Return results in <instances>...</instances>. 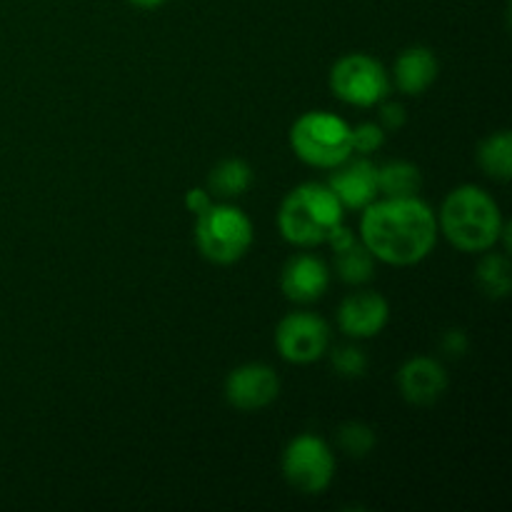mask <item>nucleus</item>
<instances>
[{"instance_id":"nucleus-1","label":"nucleus","mask_w":512,"mask_h":512,"mask_svg":"<svg viewBox=\"0 0 512 512\" xmlns=\"http://www.w3.org/2000/svg\"><path fill=\"white\" fill-rule=\"evenodd\" d=\"M438 235V218L418 195L373 200L360 218V243L378 263L395 268L418 265L428 258Z\"/></svg>"},{"instance_id":"nucleus-2","label":"nucleus","mask_w":512,"mask_h":512,"mask_svg":"<svg viewBox=\"0 0 512 512\" xmlns=\"http://www.w3.org/2000/svg\"><path fill=\"white\" fill-rule=\"evenodd\" d=\"M438 233L463 253H485L498 248L505 228L500 205L478 185H460L445 195L440 205Z\"/></svg>"},{"instance_id":"nucleus-3","label":"nucleus","mask_w":512,"mask_h":512,"mask_svg":"<svg viewBox=\"0 0 512 512\" xmlns=\"http://www.w3.org/2000/svg\"><path fill=\"white\" fill-rule=\"evenodd\" d=\"M345 208L325 183H303L290 190L278 210V230L295 248H318L343 225Z\"/></svg>"},{"instance_id":"nucleus-4","label":"nucleus","mask_w":512,"mask_h":512,"mask_svg":"<svg viewBox=\"0 0 512 512\" xmlns=\"http://www.w3.org/2000/svg\"><path fill=\"white\" fill-rule=\"evenodd\" d=\"M195 245L200 255L215 265H233L253 245V223L248 215L228 200L210 203L195 215Z\"/></svg>"},{"instance_id":"nucleus-5","label":"nucleus","mask_w":512,"mask_h":512,"mask_svg":"<svg viewBox=\"0 0 512 512\" xmlns=\"http://www.w3.org/2000/svg\"><path fill=\"white\" fill-rule=\"evenodd\" d=\"M290 148L310 168L333 170L353 155L350 125L333 113L310 110L290 128Z\"/></svg>"},{"instance_id":"nucleus-6","label":"nucleus","mask_w":512,"mask_h":512,"mask_svg":"<svg viewBox=\"0 0 512 512\" xmlns=\"http://www.w3.org/2000/svg\"><path fill=\"white\" fill-rule=\"evenodd\" d=\"M330 90L345 105L373 108L388 98L390 75L373 55L348 53L330 68Z\"/></svg>"},{"instance_id":"nucleus-7","label":"nucleus","mask_w":512,"mask_h":512,"mask_svg":"<svg viewBox=\"0 0 512 512\" xmlns=\"http://www.w3.org/2000/svg\"><path fill=\"white\" fill-rule=\"evenodd\" d=\"M285 483L300 495H320L335 478V455L323 438L303 433L288 443L283 453Z\"/></svg>"},{"instance_id":"nucleus-8","label":"nucleus","mask_w":512,"mask_h":512,"mask_svg":"<svg viewBox=\"0 0 512 512\" xmlns=\"http://www.w3.org/2000/svg\"><path fill=\"white\" fill-rule=\"evenodd\" d=\"M330 328L320 315L298 310L288 313L275 328V348L293 365H310L328 353Z\"/></svg>"},{"instance_id":"nucleus-9","label":"nucleus","mask_w":512,"mask_h":512,"mask_svg":"<svg viewBox=\"0 0 512 512\" xmlns=\"http://www.w3.org/2000/svg\"><path fill=\"white\" fill-rule=\"evenodd\" d=\"M280 393V378L270 365L245 363L230 370L225 378V400L240 413H258L275 403Z\"/></svg>"},{"instance_id":"nucleus-10","label":"nucleus","mask_w":512,"mask_h":512,"mask_svg":"<svg viewBox=\"0 0 512 512\" xmlns=\"http://www.w3.org/2000/svg\"><path fill=\"white\" fill-rule=\"evenodd\" d=\"M325 185L333 190V195L345 210H363L380 198L378 165L370 163L365 155H360V158L350 155L348 160L335 165Z\"/></svg>"},{"instance_id":"nucleus-11","label":"nucleus","mask_w":512,"mask_h":512,"mask_svg":"<svg viewBox=\"0 0 512 512\" xmlns=\"http://www.w3.org/2000/svg\"><path fill=\"white\" fill-rule=\"evenodd\" d=\"M390 320V305L375 290L348 295L338 308V328L353 340H368L383 333Z\"/></svg>"},{"instance_id":"nucleus-12","label":"nucleus","mask_w":512,"mask_h":512,"mask_svg":"<svg viewBox=\"0 0 512 512\" xmlns=\"http://www.w3.org/2000/svg\"><path fill=\"white\" fill-rule=\"evenodd\" d=\"M398 390L405 403L425 408L443 398V393L448 390V373L435 358L418 355L400 365Z\"/></svg>"},{"instance_id":"nucleus-13","label":"nucleus","mask_w":512,"mask_h":512,"mask_svg":"<svg viewBox=\"0 0 512 512\" xmlns=\"http://www.w3.org/2000/svg\"><path fill=\"white\" fill-rule=\"evenodd\" d=\"M330 268L313 253H298L285 263L280 275V290L298 305L315 303L328 293Z\"/></svg>"},{"instance_id":"nucleus-14","label":"nucleus","mask_w":512,"mask_h":512,"mask_svg":"<svg viewBox=\"0 0 512 512\" xmlns=\"http://www.w3.org/2000/svg\"><path fill=\"white\" fill-rule=\"evenodd\" d=\"M438 73V55L425 45H410L395 60L393 83L403 95H423L438 80Z\"/></svg>"},{"instance_id":"nucleus-15","label":"nucleus","mask_w":512,"mask_h":512,"mask_svg":"<svg viewBox=\"0 0 512 512\" xmlns=\"http://www.w3.org/2000/svg\"><path fill=\"white\" fill-rule=\"evenodd\" d=\"M250 185H253V168L240 158H225L210 170L205 190L218 200H235L248 193Z\"/></svg>"},{"instance_id":"nucleus-16","label":"nucleus","mask_w":512,"mask_h":512,"mask_svg":"<svg viewBox=\"0 0 512 512\" xmlns=\"http://www.w3.org/2000/svg\"><path fill=\"white\" fill-rule=\"evenodd\" d=\"M423 188V173L408 160H393L378 168V193L383 198H415Z\"/></svg>"},{"instance_id":"nucleus-17","label":"nucleus","mask_w":512,"mask_h":512,"mask_svg":"<svg viewBox=\"0 0 512 512\" xmlns=\"http://www.w3.org/2000/svg\"><path fill=\"white\" fill-rule=\"evenodd\" d=\"M375 263L368 248L360 240H350L343 248L335 250V273L348 285H365L375 278Z\"/></svg>"},{"instance_id":"nucleus-18","label":"nucleus","mask_w":512,"mask_h":512,"mask_svg":"<svg viewBox=\"0 0 512 512\" xmlns=\"http://www.w3.org/2000/svg\"><path fill=\"white\" fill-rule=\"evenodd\" d=\"M478 165L488 178L508 183L512 178V135L510 130H498L488 135L478 148Z\"/></svg>"},{"instance_id":"nucleus-19","label":"nucleus","mask_w":512,"mask_h":512,"mask_svg":"<svg viewBox=\"0 0 512 512\" xmlns=\"http://www.w3.org/2000/svg\"><path fill=\"white\" fill-rule=\"evenodd\" d=\"M480 290H483L488 298H508L512 288V268L510 258L505 250H495L488 253L485 250V258L478 263V273H475Z\"/></svg>"},{"instance_id":"nucleus-20","label":"nucleus","mask_w":512,"mask_h":512,"mask_svg":"<svg viewBox=\"0 0 512 512\" xmlns=\"http://www.w3.org/2000/svg\"><path fill=\"white\" fill-rule=\"evenodd\" d=\"M335 440H338V448L345 455H350V458H365L375 448V430L370 425L355 420V423L340 425Z\"/></svg>"},{"instance_id":"nucleus-21","label":"nucleus","mask_w":512,"mask_h":512,"mask_svg":"<svg viewBox=\"0 0 512 512\" xmlns=\"http://www.w3.org/2000/svg\"><path fill=\"white\" fill-rule=\"evenodd\" d=\"M333 368L340 378H363L368 370V355L358 345H343V348L333 350Z\"/></svg>"},{"instance_id":"nucleus-22","label":"nucleus","mask_w":512,"mask_h":512,"mask_svg":"<svg viewBox=\"0 0 512 512\" xmlns=\"http://www.w3.org/2000/svg\"><path fill=\"white\" fill-rule=\"evenodd\" d=\"M350 143H353V153L358 155H370L378 153L385 143V130L380 123H360L355 128H350Z\"/></svg>"},{"instance_id":"nucleus-23","label":"nucleus","mask_w":512,"mask_h":512,"mask_svg":"<svg viewBox=\"0 0 512 512\" xmlns=\"http://www.w3.org/2000/svg\"><path fill=\"white\" fill-rule=\"evenodd\" d=\"M405 120H408V115H405V108L400 103H385L383 108H380L378 123L383 125L385 133H395V130H400L405 125Z\"/></svg>"},{"instance_id":"nucleus-24","label":"nucleus","mask_w":512,"mask_h":512,"mask_svg":"<svg viewBox=\"0 0 512 512\" xmlns=\"http://www.w3.org/2000/svg\"><path fill=\"white\" fill-rule=\"evenodd\" d=\"M440 348H443V353L450 355V358H460V355H465V350H468V335L458 328L445 330L443 340H440Z\"/></svg>"},{"instance_id":"nucleus-25","label":"nucleus","mask_w":512,"mask_h":512,"mask_svg":"<svg viewBox=\"0 0 512 512\" xmlns=\"http://www.w3.org/2000/svg\"><path fill=\"white\" fill-rule=\"evenodd\" d=\"M210 203H213V195H210L205 188H193L188 190V195H185V208H188L193 215L203 213Z\"/></svg>"},{"instance_id":"nucleus-26","label":"nucleus","mask_w":512,"mask_h":512,"mask_svg":"<svg viewBox=\"0 0 512 512\" xmlns=\"http://www.w3.org/2000/svg\"><path fill=\"white\" fill-rule=\"evenodd\" d=\"M130 5H135V8H143V10H155L160 8V5H165L168 0H128Z\"/></svg>"}]
</instances>
